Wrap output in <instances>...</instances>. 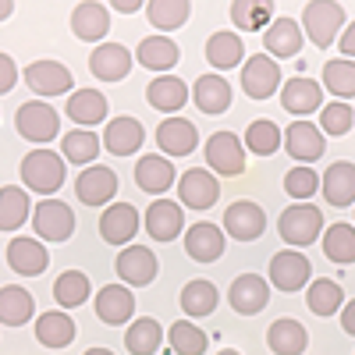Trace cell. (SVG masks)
<instances>
[{
	"label": "cell",
	"instance_id": "db71d44e",
	"mask_svg": "<svg viewBox=\"0 0 355 355\" xmlns=\"http://www.w3.org/2000/svg\"><path fill=\"white\" fill-rule=\"evenodd\" d=\"M341 327H345V334L355 338V299L345 302V309H341Z\"/></svg>",
	"mask_w": 355,
	"mask_h": 355
},
{
	"label": "cell",
	"instance_id": "816d5d0a",
	"mask_svg": "<svg viewBox=\"0 0 355 355\" xmlns=\"http://www.w3.org/2000/svg\"><path fill=\"white\" fill-rule=\"evenodd\" d=\"M15 82H18V64L11 61L8 53H0V96H4V93H11V89H15Z\"/></svg>",
	"mask_w": 355,
	"mask_h": 355
},
{
	"label": "cell",
	"instance_id": "7c38bea8",
	"mask_svg": "<svg viewBox=\"0 0 355 355\" xmlns=\"http://www.w3.org/2000/svg\"><path fill=\"white\" fill-rule=\"evenodd\" d=\"M21 78L28 82V89H33L36 96H64V93H71V82H75V75L61 64V61H33L25 71H21Z\"/></svg>",
	"mask_w": 355,
	"mask_h": 355
},
{
	"label": "cell",
	"instance_id": "5bb4252c",
	"mask_svg": "<svg viewBox=\"0 0 355 355\" xmlns=\"http://www.w3.org/2000/svg\"><path fill=\"white\" fill-rule=\"evenodd\" d=\"M227 302L239 316H256V313H263L266 302H270V284H266V277H259V274H242V277L231 281Z\"/></svg>",
	"mask_w": 355,
	"mask_h": 355
},
{
	"label": "cell",
	"instance_id": "d4e9b609",
	"mask_svg": "<svg viewBox=\"0 0 355 355\" xmlns=\"http://www.w3.org/2000/svg\"><path fill=\"white\" fill-rule=\"evenodd\" d=\"M157 146L164 150V157H189L199 146V132L185 117H167L157 128Z\"/></svg>",
	"mask_w": 355,
	"mask_h": 355
},
{
	"label": "cell",
	"instance_id": "b9f144b4",
	"mask_svg": "<svg viewBox=\"0 0 355 355\" xmlns=\"http://www.w3.org/2000/svg\"><path fill=\"white\" fill-rule=\"evenodd\" d=\"M220 302V295H217V284L214 281H206V277H196L182 288V309L189 316H214Z\"/></svg>",
	"mask_w": 355,
	"mask_h": 355
},
{
	"label": "cell",
	"instance_id": "2e32d148",
	"mask_svg": "<svg viewBox=\"0 0 355 355\" xmlns=\"http://www.w3.org/2000/svg\"><path fill=\"white\" fill-rule=\"evenodd\" d=\"M227 249V239H224V227L210 224V220H196L189 231H185V252L189 259L196 263H214L220 259Z\"/></svg>",
	"mask_w": 355,
	"mask_h": 355
},
{
	"label": "cell",
	"instance_id": "5b68a950",
	"mask_svg": "<svg viewBox=\"0 0 355 355\" xmlns=\"http://www.w3.org/2000/svg\"><path fill=\"white\" fill-rule=\"evenodd\" d=\"M281 68L270 53H252L242 64V93L249 100H270L281 89Z\"/></svg>",
	"mask_w": 355,
	"mask_h": 355
},
{
	"label": "cell",
	"instance_id": "836d02e7",
	"mask_svg": "<svg viewBox=\"0 0 355 355\" xmlns=\"http://www.w3.org/2000/svg\"><path fill=\"white\" fill-rule=\"evenodd\" d=\"M245 57V43L239 33H214L206 40V61H210L217 71H231L239 68Z\"/></svg>",
	"mask_w": 355,
	"mask_h": 355
},
{
	"label": "cell",
	"instance_id": "7dc6e473",
	"mask_svg": "<svg viewBox=\"0 0 355 355\" xmlns=\"http://www.w3.org/2000/svg\"><path fill=\"white\" fill-rule=\"evenodd\" d=\"M167 341H171V352H174V355H202L206 348H210V338H206L196 323H189V320L171 323Z\"/></svg>",
	"mask_w": 355,
	"mask_h": 355
},
{
	"label": "cell",
	"instance_id": "ffe728a7",
	"mask_svg": "<svg viewBox=\"0 0 355 355\" xmlns=\"http://www.w3.org/2000/svg\"><path fill=\"white\" fill-rule=\"evenodd\" d=\"M139 231V210L132 202H110L100 217V234L110 245H128Z\"/></svg>",
	"mask_w": 355,
	"mask_h": 355
},
{
	"label": "cell",
	"instance_id": "cb8c5ba5",
	"mask_svg": "<svg viewBox=\"0 0 355 355\" xmlns=\"http://www.w3.org/2000/svg\"><path fill=\"white\" fill-rule=\"evenodd\" d=\"M146 142V128L135 121V117H114L103 132V150L114 153V157H132L139 153V146Z\"/></svg>",
	"mask_w": 355,
	"mask_h": 355
},
{
	"label": "cell",
	"instance_id": "f5cc1de1",
	"mask_svg": "<svg viewBox=\"0 0 355 355\" xmlns=\"http://www.w3.org/2000/svg\"><path fill=\"white\" fill-rule=\"evenodd\" d=\"M338 50H341L345 61H355V21L345 25V33H341V40H338Z\"/></svg>",
	"mask_w": 355,
	"mask_h": 355
},
{
	"label": "cell",
	"instance_id": "8992f818",
	"mask_svg": "<svg viewBox=\"0 0 355 355\" xmlns=\"http://www.w3.org/2000/svg\"><path fill=\"white\" fill-rule=\"evenodd\" d=\"M33 227L43 242H68L75 234V214L61 199H40L33 210Z\"/></svg>",
	"mask_w": 355,
	"mask_h": 355
},
{
	"label": "cell",
	"instance_id": "d6986e66",
	"mask_svg": "<svg viewBox=\"0 0 355 355\" xmlns=\"http://www.w3.org/2000/svg\"><path fill=\"white\" fill-rule=\"evenodd\" d=\"M132 64H135L132 53L121 43H100L93 53H89V71H93V78H100V82H121V78H128Z\"/></svg>",
	"mask_w": 355,
	"mask_h": 355
},
{
	"label": "cell",
	"instance_id": "ba28073f",
	"mask_svg": "<svg viewBox=\"0 0 355 355\" xmlns=\"http://www.w3.org/2000/svg\"><path fill=\"white\" fill-rule=\"evenodd\" d=\"M309 277H313V266H309V259L299 249H281V252L270 256V284L277 291L291 295V291L306 288Z\"/></svg>",
	"mask_w": 355,
	"mask_h": 355
},
{
	"label": "cell",
	"instance_id": "11a10c76",
	"mask_svg": "<svg viewBox=\"0 0 355 355\" xmlns=\"http://www.w3.org/2000/svg\"><path fill=\"white\" fill-rule=\"evenodd\" d=\"M110 8H114V11H121V15H135V11H146V4H142V0H114Z\"/></svg>",
	"mask_w": 355,
	"mask_h": 355
},
{
	"label": "cell",
	"instance_id": "74e56055",
	"mask_svg": "<svg viewBox=\"0 0 355 355\" xmlns=\"http://www.w3.org/2000/svg\"><path fill=\"white\" fill-rule=\"evenodd\" d=\"M306 306H309L316 316H334V313L345 309V291H341V284L331 281V277H316V281H309Z\"/></svg>",
	"mask_w": 355,
	"mask_h": 355
},
{
	"label": "cell",
	"instance_id": "7bdbcfd3",
	"mask_svg": "<svg viewBox=\"0 0 355 355\" xmlns=\"http://www.w3.org/2000/svg\"><path fill=\"white\" fill-rule=\"evenodd\" d=\"M61 157L93 167V160L100 157V135H93L89 128H71L68 135H61Z\"/></svg>",
	"mask_w": 355,
	"mask_h": 355
},
{
	"label": "cell",
	"instance_id": "603a6c76",
	"mask_svg": "<svg viewBox=\"0 0 355 355\" xmlns=\"http://www.w3.org/2000/svg\"><path fill=\"white\" fill-rule=\"evenodd\" d=\"M71 33L82 40V43H100L107 33H110V8L107 4H96V0H85L71 11Z\"/></svg>",
	"mask_w": 355,
	"mask_h": 355
},
{
	"label": "cell",
	"instance_id": "d590c367",
	"mask_svg": "<svg viewBox=\"0 0 355 355\" xmlns=\"http://www.w3.org/2000/svg\"><path fill=\"white\" fill-rule=\"evenodd\" d=\"M36 313V302L33 295H28L21 284H8L0 288V323H8V327H21L28 323Z\"/></svg>",
	"mask_w": 355,
	"mask_h": 355
},
{
	"label": "cell",
	"instance_id": "4fadbf2b",
	"mask_svg": "<svg viewBox=\"0 0 355 355\" xmlns=\"http://www.w3.org/2000/svg\"><path fill=\"white\" fill-rule=\"evenodd\" d=\"M284 150L288 157L299 164V167H309L323 157V150H327V139H323L320 125L313 121H295L288 132H284Z\"/></svg>",
	"mask_w": 355,
	"mask_h": 355
},
{
	"label": "cell",
	"instance_id": "8fae6325",
	"mask_svg": "<svg viewBox=\"0 0 355 355\" xmlns=\"http://www.w3.org/2000/svg\"><path fill=\"white\" fill-rule=\"evenodd\" d=\"M263 231H266V214H263L259 202L239 199V202H231L227 210H224V234H231V239L256 242Z\"/></svg>",
	"mask_w": 355,
	"mask_h": 355
},
{
	"label": "cell",
	"instance_id": "7a4b0ae2",
	"mask_svg": "<svg viewBox=\"0 0 355 355\" xmlns=\"http://www.w3.org/2000/svg\"><path fill=\"white\" fill-rule=\"evenodd\" d=\"M277 234L284 239V245H291V249L313 245L320 234H323V214H320V206H313V202H291L288 210L277 217Z\"/></svg>",
	"mask_w": 355,
	"mask_h": 355
},
{
	"label": "cell",
	"instance_id": "6da1fadb",
	"mask_svg": "<svg viewBox=\"0 0 355 355\" xmlns=\"http://www.w3.org/2000/svg\"><path fill=\"white\" fill-rule=\"evenodd\" d=\"M64 178H68L64 157L46 150V146L21 157V182H25L28 192H40L43 199H53V192H61Z\"/></svg>",
	"mask_w": 355,
	"mask_h": 355
},
{
	"label": "cell",
	"instance_id": "ee69618b",
	"mask_svg": "<svg viewBox=\"0 0 355 355\" xmlns=\"http://www.w3.org/2000/svg\"><path fill=\"white\" fill-rule=\"evenodd\" d=\"M89 295H93V284H89V277L82 270H64L61 277L53 281V302L61 306V309L82 306Z\"/></svg>",
	"mask_w": 355,
	"mask_h": 355
},
{
	"label": "cell",
	"instance_id": "c3c4849f",
	"mask_svg": "<svg viewBox=\"0 0 355 355\" xmlns=\"http://www.w3.org/2000/svg\"><path fill=\"white\" fill-rule=\"evenodd\" d=\"M323 85H327V93H334L341 103L348 96H355V61H345V57L327 61L323 64Z\"/></svg>",
	"mask_w": 355,
	"mask_h": 355
},
{
	"label": "cell",
	"instance_id": "1f68e13d",
	"mask_svg": "<svg viewBox=\"0 0 355 355\" xmlns=\"http://www.w3.org/2000/svg\"><path fill=\"white\" fill-rule=\"evenodd\" d=\"M189 96H192L189 85H185L182 78H174V75L153 78L150 85H146V100H150V107L160 110V114H178V110L185 107Z\"/></svg>",
	"mask_w": 355,
	"mask_h": 355
},
{
	"label": "cell",
	"instance_id": "83f0119b",
	"mask_svg": "<svg viewBox=\"0 0 355 355\" xmlns=\"http://www.w3.org/2000/svg\"><path fill=\"white\" fill-rule=\"evenodd\" d=\"M306 43V33L295 18H277L266 25L263 33V50H270V57H295Z\"/></svg>",
	"mask_w": 355,
	"mask_h": 355
},
{
	"label": "cell",
	"instance_id": "680465c9",
	"mask_svg": "<svg viewBox=\"0 0 355 355\" xmlns=\"http://www.w3.org/2000/svg\"><path fill=\"white\" fill-rule=\"evenodd\" d=\"M217 355H242V352H234V348H224V352H217Z\"/></svg>",
	"mask_w": 355,
	"mask_h": 355
},
{
	"label": "cell",
	"instance_id": "8d00e7d4",
	"mask_svg": "<svg viewBox=\"0 0 355 355\" xmlns=\"http://www.w3.org/2000/svg\"><path fill=\"white\" fill-rule=\"evenodd\" d=\"M28 217H33V202H28L25 189L18 185L0 189V231H18Z\"/></svg>",
	"mask_w": 355,
	"mask_h": 355
},
{
	"label": "cell",
	"instance_id": "277c9868",
	"mask_svg": "<svg viewBox=\"0 0 355 355\" xmlns=\"http://www.w3.org/2000/svg\"><path fill=\"white\" fill-rule=\"evenodd\" d=\"M15 128H18L21 139L36 142L40 150H43L50 139L61 135V117H57V110H53L46 100H28V103H21L18 114H15Z\"/></svg>",
	"mask_w": 355,
	"mask_h": 355
},
{
	"label": "cell",
	"instance_id": "9a60e30c",
	"mask_svg": "<svg viewBox=\"0 0 355 355\" xmlns=\"http://www.w3.org/2000/svg\"><path fill=\"white\" fill-rule=\"evenodd\" d=\"M75 192L85 206H110L114 196H117V174L110 167L93 164L75 178Z\"/></svg>",
	"mask_w": 355,
	"mask_h": 355
},
{
	"label": "cell",
	"instance_id": "f1b7e54d",
	"mask_svg": "<svg viewBox=\"0 0 355 355\" xmlns=\"http://www.w3.org/2000/svg\"><path fill=\"white\" fill-rule=\"evenodd\" d=\"M266 345H270L274 355H302L309 348V331L299 320L281 316V320L270 323V331H266Z\"/></svg>",
	"mask_w": 355,
	"mask_h": 355
},
{
	"label": "cell",
	"instance_id": "7402d4cb",
	"mask_svg": "<svg viewBox=\"0 0 355 355\" xmlns=\"http://www.w3.org/2000/svg\"><path fill=\"white\" fill-rule=\"evenodd\" d=\"M185 227V214L182 202L174 199H153V206L146 210V231L153 234L157 242H174Z\"/></svg>",
	"mask_w": 355,
	"mask_h": 355
},
{
	"label": "cell",
	"instance_id": "e575fe53",
	"mask_svg": "<svg viewBox=\"0 0 355 355\" xmlns=\"http://www.w3.org/2000/svg\"><path fill=\"white\" fill-rule=\"evenodd\" d=\"M164 327L153 320V316H139L128 323V334H125V348L132 355H157L160 345H164Z\"/></svg>",
	"mask_w": 355,
	"mask_h": 355
},
{
	"label": "cell",
	"instance_id": "bcb514c9",
	"mask_svg": "<svg viewBox=\"0 0 355 355\" xmlns=\"http://www.w3.org/2000/svg\"><path fill=\"white\" fill-rule=\"evenodd\" d=\"M281 142H284V135L270 117H259V121H252L245 128V150L256 157H274L281 150Z\"/></svg>",
	"mask_w": 355,
	"mask_h": 355
},
{
	"label": "cell",
	"instance_id": "e0dca14e",
	"mask_svg": "<svg viewBox=\"0 0 355 355\" xmlns=\"http://www.w3.org/2000/svg\"><path fill=\"white\" fill-rule=\"evenodd\" d=\"M96 316L107 323V327H121L135 316V295L128 284H103L96 291Z\"/></svg>",
	"mask_w": 355,
	"mask_h": 355
},
{
	"label": "cell",
	"instance_id": "f907efd6",
	"mask_svg": "<svg viewBox=\"0 0 355 355\" xmlns=\"http://www.w3.org/2000/svg\"><path fill=\"white\" fill-rule=\"evenodd\" d=\"M316 189H320V174L313 167H291L284 174V192L295 202H306L309 196H316Z\"/></svg>",
	"mask_w": 355,
	"mask_h": 355
},
{
	"label": "cell",
	"instance_id": "f6af8a7d",
	"mask_svg": "<svg viewBox=\"0 0 355 355\" xmlns=\"http://www.w3.org/2000/svg\"><path fill=\"white\" fill-rule=\"evenodd\" d=\"M274 18V4L270 0H234L231 4V21L242 33H259L266 28V21Z\"/></svg>",
	"mask_w": 355,
	"mask_h": 355
},
{
	"label": "cell",
	"instance_id": "9f6ffc18",
	"mask_svg": "<svg viewBox=\"0 0 355 355\" xmlns=\"http://www.w3.org/2000/svg\"><path fill=\"white\" fill-rule=\"evenodd\" d=\"M11 11H15L11 0H0V21H8V18H11Z\"/></svg>",
	"mask_w": 355,
	"mask_h": 355
},
{
	"label": "cell",
	"instance_id": "4dcf8cb0",
	"mask_svg": "<svg viewBox=\"0 0 355 355\" xmlns=\"http://www.w3.org/2000/svg\"><path fill=\"white\" fill-rule=\"evenodd\" d=\"M192 100L202 114H224L231 107V82L220 75H199L192 85Z\"/></svg>",
	"mask_w": 355,
	"mask_h": 355
},
{
	"label": "cell",
	"instance_id": "f546056e",
	"mask_svg": "<svg viewBox=\"0 0 355 355\" xmlns=\"http://www.w3.org/2000/svg\"><path fill=\"white\" fill-rule=\"evenodd\" d=\"M107 110H110V103H107V96L100 93V89H75V93L68 96V103H64V114L82 128L100 125L107 117Z\"/></svg>",
	"mask_w": 355,
	"mask_h": 355
},
{
	"label": "cell",
	"instance_id": "484cf974",
	"mask_svg": "<svg viewBox=\"0 0 355 355\" xmlns=\"http://www.w3.org/2000/svg\"><path fill=\"white\" fill-rule=\"evenodd\" d=\"M8 266L21 277H36L50 266V252L43 249L40 239H11L8 245Z\"/></svg>",
	"mask_w": 355,
	"mask_h": 355
},
{
	"label": "cell",
	"instance_id": "44dd1931",
	"mask_svg": "<svg viewBox=\"0 0 355 355\" xmlns=\"http://www.w3.org/2000/svg\"><path fill=\"white\" fill-rule=\"evenodd\" d=\"M320 189H323V199H327L331 206H338V210L355 206V164L352 160L331 164L320 178Z\"/></svg>",
	"mask_w": 355,
	"mask_h": 355
},
{
	"label": "cell",
	"instance_id": "9c48e42d",
	"mask_svg": "<svg viewBox=\"0 0 355 355\" xmlns=\"http://www.w3.org/2000/svg\"><path fill=\"white\" fill-rule=\"evenodd\" d=\"M206 164H210L214 174H224V178H234L245 171V146L234 132H217L206 142Z\"/></svg>",
	"mask_w": 355,
	"mask_h": 355
},
{
	"label": "cell",
	"instance_id": "52a82bcc",
	"mask_svg": "<svg viewBox=\"0 0 355 355\" xmlns=\"http://www.w3.org/2000/svg\"><path fill=\"white\" fill-rule=\"evenodd\" d=\"M114 270H117V277H121V284H128V288H146V284H153V277L160 274V263H157V252H153V249L128 245V249L117 252Z\"/></svg>",
	"mask_w": 355,
	"mask_h": 355
},
{
	"label": "cell",
	"instance_id": "30bf717a",
	"mask_svg": "<svg viewBox=\"0 0 355 355\" xmlns=\"http://www.w3.org/2000/svg\"><path fill=\"white\" fill-rule=\"evenodd\" d=\"M178 199H182L189 210H210L220 199V182L214 178V171L206 167H192L178 178Z\"/></svg>",
	"mask_w": 355,
	"mask_h": 355
},
{
	"label": "cell",
	"instance_id": "6f0895ef",
	"mask_svg": "<svg viewBox=\"0 0 355 355\" xmlns=\"http://www.w3.org/2000/svg\"><path fill=\"white\" fill-rule=\"evenodd\" d=\"M85 355H114V352H107V348H89Z\"/></svg>",
	"mask_w": 355,
	"mask_h": 355
},
{
	"label": "cell",
	"instance_id": "681fc988",
	"mask_svg": "<svg viewBox=\"0 0 355 355\" xmlns=\"http://www.w3.org/2000/svg\"><path fill=\"white\" fill-rule=\"evenodd\" d=\"M352 125H355V110L348 103H341V100H334V103H327V107L320 110V132L323 135L341 139V135L352 132Z\"/></svg>",
	"mask_w": 355,
	"mask_h": 355
},
{
	"label": "cell",
	"instance_id": "60d3db41",
	"mask_svg": "<svg viewBox=\"0 0 355 355\" xmlns=\"http://www.w3.org/2000/svg\"><path fill=\"white\" fill-rule=\"evenodd\" d=\"M192 15V4L189 0H150L146 4V18H150L153 28L160 33H174V28H182Z\"/></svg>",
	"mask_w": 355,
	"mask_h": 355
},
{
	"label": "cell",
	"instance_id": "d6a6232c",
	"mask_svg": "<svg viewBox=\"0 0 355 355\" xmlns=\"http://www.w3.org/2000/svg\"><path fill=\"white\" fill-rule=\"evenodd\" d=\"M75 320L64 313V309H50L36 320V341L43 348H68L75 341Z\"/></svg>",
	"mask_w": 355,
	"mask_h": 355
},
{
	"label": "cell",
	"instance_id": "ac0fdd59",
	"mask_svg": "<svg viewBox=\"0 0 355 355\" xmlns=\"http://www.w3.org/2000/svg\"><path fill=\"white\" fill-rule=\"evenodd\" d=\"M281 107L302 121L306 114L323 110V85L313 82V78H302V75L288 78V82L281 85Z\"/></svg>",
	"mask_w": 355,
	"mask_h": 355
},
{
	"label": "cell",
	"instance_id": "4316f807",
	"mask_svg": "<svg viewBox=\"0 0 355 355\" xmlns=\"http://www.w3.org/2000/svg\"><path fill=\"white\" fill-rule=\"evenodd\" d=\"M178 182V174H174V164L167 157H157V153H146L139 164H135V185L142 192H150L160 199V192H167L171 185Z\"/></svg>",
	"mask_w": 355,
	"mask_h": 355
},
{
	"label": "cell",
	"instance_id": "f35d334b",
	"mask_svg": "<svg viewBox=\"0 0 355 355\" xmlns=\"http://www.w3.org/2000/svg\"><path fill=\"white\" fill-rule=\"evenodd\" d=\"M135 57H139V64L150 68V71H171L182 53H178L174 40H167V36H146L139 43V53Z\"/></svg>",
	"mask_w": 355,
	"mask_h": 355
},
{
	"label": "cell",
	"instance_id": "ab89813d",
	"mask_svg": "<svg viewBox=\"0 0 355 355\" xmlns=\"http://www.w3.org/2000/svg\"><path fill=\"white\" fill-rule=\"evenodd\" d=\"M323 256L338 266H348L355 263V227L348 220H338L323 231Z\"/></svg>",
	"mask_w": 355,
	"mask_h": 355
},
{
	"label": "cell",
	"instance_id": "3957f363",
	"mask_svg": "<svg viewBox=\"0 0 355 355\" xmlns=\"http://www.w3.org/2000/svg\"><path fill=\"white\" fill-rule=\"evenodd\" d=\"M345 28V8L334 0H309L302 11V33L313 40V46L327 50L334 40H341Z\"/></svg>",
	"mask_w": 355,
	"mask_h": 355
}]
</instances>
